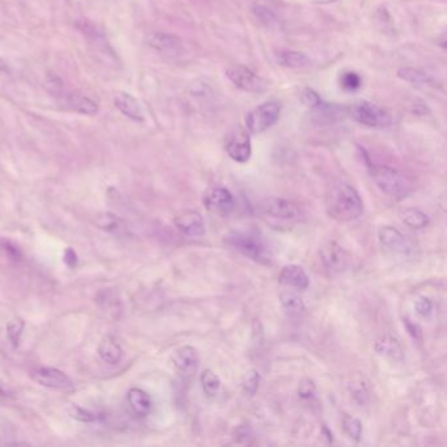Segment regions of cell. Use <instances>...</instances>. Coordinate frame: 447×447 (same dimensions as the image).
<instances>
[{"label":"cell","mask_w":447,"mask_h":447,"mask_svg":"<svg viewBox=\"0 0 447 447\" xmlns=\"http://www.w3.org/2000/svg\"><path fill=\"white\" fill-rule=\"evenodd\" d=\"M325 211L340 223L357 220L363 214V201L357 189L350 184L339 181L325 194Z\"/></svg>","instance_id":"6da1fadb"},{"label":"cell","mask_w":447,"mask_h":447,"mask_svg":"<svg viewBox=\"0 0 447 447\" xmlns=\"http://www.w3.org/2000/svg\"><path fill=\"white\" fill-rule=\"evenodd\" d=\"M370 174L385 196L395 201H402L412 192V183L404 173L389 165H370Z\"/></svg>","instance_id":"7a4b0ae2"},{"label":"cell","mask_w":447,"mask_h":447,"mask_svg":"<svg viewBox=\"0 0 447 447\" xmlns=\"http://www.w3.org/2000/svg\"><path fill=\"white\" fill-rule=\"evenodd\" d=\"M225 242L248 259L257 262L271 261L268 247L262 242L259 235L247 231H231L225 236Z\"/></svg>","instance_id":"3957f363"},{"label":"cell","mask_w":447,"mask_h":447,"mask_svg":"<svg viewBox=\"0 0 447 447\" xmlns=\"http://www.w3.org/2000/svg\"><path fill=\"white\" fill-rule=\"evenodd\" d=\"M349 113L356 122L371 129H385L392 124V117L389 112L371 101L356 102L349 109Z\"/></svg>","instance_id":"277c9868"},{"label":"cell","mask_w":447,"mask_h":447,"mask_svg":"<svg viewBox=\"0 0 447 447\" xmlns=\"http://www.w3.org/2000/svg\"><path fill=\"white\" fill-rule=\"evenodd\" d=\"M281 105L277 101H266L256 106L245 117V128L251 134H261L278 122Z\"/></svg>","instance_id":"5b68a950"},{"label":"cell","mask_w":447,"mask_h":447,"mask_svg":"<svg viewBox=\"0 0 447 447\" xmlns=\"http://www.w3.org/2000/svg\"><path fill=\"white\" fill-rule=\"evenodd\" d=\"M226 75L233 86L248 93H262L268 88V82L265 79L243 65L227 69Z\"/></svg>","instance_id":"8992f818"},{"label":"cell","mask_w":447,"mask_h":447,"mask_svg":"<svg viewBox=\"0 0 447 447\" xmlns=\"http://www.w3.org/2000/svg\"><path fill=\"white\" fill-rule=\"evenodd\" d=\"M261 211L269 218L281 222H297L301 219V209L297 203L285 198L271 197L260 203Z\"/></svg>","instance_id":"52a82bcc"},{"label":"cell","mask_w":447,"mask_h":447,"mask_svg":"<svg viewBox=\"0 0 447 447\" xmlns=\"http://www.w3.org/2000/svg\"><path fill=\"white\" fill-rule=\"evenodd\" d=\"M202 202L203 206L216 216H229L235 209V198L227 187H209L202 196Z\"/></svg>","instance_id":"ba28073f"},{"label":"cell","mask_w":447,"mask_h":447,"mask_svg":"<svg viewBox=\"0 0 447 447\" xmlns=\"http://www.w3.org/2000/svg\"><path fill=\"white\" fill-rule=\"evenodd\" d=\"M319 256L323 266L332 274L343 273L349 264L345 249L334 240H325L320 245Z\"/></svg>","instance_id":"9c48e42d"},{"label":"cell","mask_w":447,"mask_h":447,"mask_svg":"<svg viewBox=\"0 0 447 447\" xmlns=\"http://www.w3.org/2000/svg\"><path fill=\"white\" fill-rule=\"evenodd\" d=\"M30 378L46 389L66 391L73 387L71 379L54 367H36L30 371Z\"/></svg>","instance_id":"30bf717a"},{"label":"cell","mask_w":447,"mask_h":447,"mask_svg":"<svg viewBox=\"0 0 447 447\" xmlns=\"http://www.w3.org/2000/svg\"><path fill=\"white\" fill-rule=\"evenodd\" d=\"M173 223H174V227L183 236L192 238V239L201 238L206 232L203 216L201 213H198L196 210L181 211L180 214L174 216Z\"/></svg>","instance_id":"8fae6325"},{"label":"cell","mask_w":447,"mask_h":447,"mask_svg":"<svg viewBox=\"0 0 447 447\" xmlns=\"http://www.w3.org/2000/svg\"><path fill=\"white\" fill-rule=\"evenodd\" d=\"M226 151L233 161L244 164L252 157V144L248 131L235 130L230 134L226 142Z\"/></svg>","instance_id":"7c38bea8"},{"label":"cell","mask_w":447,"mask_h":447,"mask_svg":"<svg viewBox=\"0 0 447 447\" xmlns=\"http://www.w3.org/2000/svg\"><path fill=\"white\" fill-rule=\"evenodd\" d=\"M148 45L165 57H177L183 53L184 47L179 37L164 33V32H154L148 36Z\"/></svg>","instance_id":"4fadbf2b"},{"label":"cell","mask_w":447,"mask_h":447,"mask_svg":"<svg viewBox=\"0 0 447 447\" xmlns=\"http://www.w3.org/2000/svg\"><path fill=\"white\" fill-rule=\"evenodd\" d=\"M378 240L385 249L393 253H406L411 249L406 238L392 226H380L378 229Z\"/></svg>","instance_id":"5bb4252c"},{"label":"cell","mask_w":447,"mask_h":447,"mask_svg":"<svg viewBox=\"0 0 447 447\" xmlns=\"http://www.w3.org/2000/svg\"><path fill=\"white\" fill-rule=\"evenodd\" d=\"M171 363L180 374H193L198 363L197 350L190 345L180 346L173 352Z\"/></svg>","instance_id":"9a60e30c"},{"label":"cell","mask_w":447,"mask_h":447,"mask_svg":"<svg viewBox=\"0 0 447 447\" xmlns=\"http://www.w3.org/2000/svg\"><path fill=\"white\" fill-rule=\"evenodd\" d=\"M59 98L62 99L63 105L67 109L79 115H93L99 111V105L95 101L79 92H66L65 89V92Z\"/></svg>","instance_id":"2e32d148"},{"label":"cell","mask_w":447,"mask_h":447,"mask_svg":"<svg viewBox=\"0 0 447 447\" xmlns=\"http://www.w3.org/2000/svg\"><path fill=\"white\" fill-rule=\"evenodd\" d=\"M278 281L281 285L297 290H307L310 286V277L306 273L301 265H286L282 268L278 275Z\"/></svg>","instance_id":"e0dca14e"},{"label":"cell","mask_w":447,"mask_h":447,"mask_svg":"<svg viewBox=\"0 0 447 447\" xmlns=\"http://www.w3.org/2000/svg\"><path fill=\"white\" fill-rule=\"evenodd\" d=\"M347 109L340 106V105H331L327 102H321L315 108H312V121L317 122V125H330L337 121L344 119L347 115Z\"/></svg>","instance_id":"ac0fdd59"},{"label":"cell","mask_w":447,"mask_h":447,"mask_svg":"<svg viewBox=\"0 0 447 447\" xmlns=\"http://www.w3.org/2000/svg\"><path fill=\"white\" fill-rule=\"evenodd\" d=\"M115 108L135 122H144V115L138 100L126 92H119L115 98Z\"/></svg>","instance_id":"d6986e66"},{"label":"cell","mask_w":447,"mask_h":447,"mask_svg":"<svg viewBox=\"0 0 447 447\" xmlns=\"http://www.w3.org/2000/svg\"><path fill=\"white\" fill-rule=\"evenodd\" d=\"M375 352L387 360L403 362L404 352L402 344L392 336L385 334L375 343Z\"/></svg>","instance_id":"ffe728a7"},{"label":"cell","mask_w":447,"mask_h":447,"mask_svg":"<svg viewBox=\"0 0 447 447\" xmlns=\"http://www.w3.org/2000/svg\"><path fill=\"white\" fill-rule=\"evenodd\" d=\"M96 302L100 306L101 310L106 312L109 317H118L122 311V303L118 293L115 288L101 290L96 297Z\"/></svg>","instance_id":"44dd1931"},{"label":"cell","mask_w":447,"mask_h":447,"mask_svg":"<svg viewBox=\"0 0 447 447\" xmlns=\"http://www.w3.org/2000/svg\"><path fill=\"white\" fill-rule=\"evenodd\" d=\"M98 352H99L101 360L109 365L119 363L124 357L122 347L112 336H106L101 340Z\"/></svg>","instance_id":"7402d4cb"},{"label":"cell","mask_w":447,"mask_h":447,"mask_svg":"<svg viewBox=\"0 0 447 447\" xmlns=\"http://www.w3.org/2000/svg\"><path fill=\"white\" fill-rule=\"evenodd\" d=\"M128 402L130 408L137 416L144 417L151 412L152 402L150 395L141 389H131L128 392Z\"/></svg>","instance_id":"603a6c76"},{"label":"cell","mask_w":447,"mask_h":447,"mask_svg":"<svg viewBox=\"0 0 447 447\" xmlns=\"http://www.w3.org/2000/svg\"><path fill=\"white\" fill-rule=\"evenodd\" d=\"M402 219L406 226H409L411 229H416V230L425 229L431 223V219L428 214L417 207L404 209L402 211Z\"/></svg>","instance_id":"cb8c5ba5"},{"label":"cell","mask_w":447,"mask_h":447,"mask_svg":"<svg viewBox=\"0 0 447 447\" xmlns=\"http://www.w3.org/2000/svg\"><path fill=\"white\" fill-rule=\"evenodd\" d=\"M93 223L98 229L111 233H119L125 227L122 219L112 213H99L95 216Z\"/></svg>","instance_id":"d4e9b609"},{"label":"cell","mask_w":447,"mask_h":447,"mask_svg":"<svg viewBox=\"0 0 447 447\" xmlns=\"http://www.w3.org/2000/svg\"><path fill=\"white\" fill-rule=\"evenodd\" d=\"M277 62L288 69H301L310 63V59L303 54L301 51H294V50H285L278 53L277 56Z\"/></svg>","instance_id":"484cf974"},{"label":"cell","mask_w":447,"mask_h":447,"mask_svg":"<svg viewBox=\"0 0 447 447\" xmlns=\"http://www.w3.org/2000/svg\"><path fill=\"white\" fill-rule=\"evenodd\" d=\"M279 302L290 314H302L306 311V304L302 298L291 291H284L279 295Z\"/></svg>","instance_id":"4316f807"},{"label":"cell","mask_w":447,"mask_h":447,"mask_svg":"<svg viewBox=\"0 0 447 447\" xmlns=\"http://www.w3.org/2000/svg\"><path fill=\"white\" fill-rule=\"evenodd\" d=\"M201 385L203 392L210 398L218 395L220 386H222L219 376L210 369H206L202 371Z\"/></svg>","instance_id":"83f0119b"},{"label":"cell","mask_w":447,"mask_h":447,"mask_svg":"<svg viewBox=\"0 0 447 447\" xmlns=\"http://www.w3.org/2000/svg\"><path fill=\"white\" fill-rule=\"evenodd\" d=\"M398 75L400 79H403L408 83L412 84H422V86H429L432 84L433 79L426 75L425 72L420 71V70H415V69H409V67H403L398 71Z\"/></svg>","instance_id":"f1b7e54d"},{"label":"cell","mask_w":447,"mask_h":447,"mask_svg":"<svg viewBox=\"0 0 447 447\" xmlns=\"http://www.w3.org/2000/svg\"><path fill=\"white\" fill-rule=\"evenodd\" d=\"M67 415L72 418L76 420L79 422H86V424H91V422H96L98 420H100V416L89 409H86L78 404H69L67 406Z\"/></svg>","instance_id":"f546056e"},{"label":"cell","mask_w":447,"mask_h":447,"mask_svg":"<svg viewBox=\"0 0 447 447\" xmlns=\"http://www.w3.org/2000/svg\"><path fill=\"white\" fill-rule=\"evenodd\" d=\"M343 429L347 434L349 438H352V439H354L357 442L360 441L362 433H363V426H362V422H360V420L350 416L347 413H345L344 417H343Z\"/></svg>","instance_id":"4dcf8cb0"},{"label":"cell","mask_w":447,"mask_h":447,"mask_svg":"<svg viewBox=\"0 0 447 447\" xmlns=\"http://www.w3.org/2000/svg\"><path fill=\"white\" fill-rule=\"evenodd\" d=\"M24 320L21 317H14L8 324H7V337L10 340V343L17 347L20 344L21 336H23V331H24Z\"/></svg>","instance_id":"1f68e13d"},{"label":"cell","mask_w":447,"mask_h":447,"mask_svg":"<svg viewBox=\"0 0 447 447\" xmlns=\"http://www.w3.org/2000/svg\"><path fill=\"white\" fill-rule=\"evenodd\" d=\"M260 382H261V376H260L257 370L252 369V370L247 371L244 378H243V383H242L243 391L249 396L256 395V392L259 391Z\"/></svg>","instance_id":"d6a6232c"},{"label":"cell","mask_w":447,"mask_h":447,"mask_svg":"<svg viewBox=\"0 0 447 447\" xmlns=\"http://www.w3.org/2000/svg\"><path fill=\"white\" fill-rule=\"evenodd\" d=\"M341 87L345 89V91H349V92H354L357 89H360V84H362V79H360V75L357 72L347 71L344 72L341 75Z\"/></svg>","instance_id":"836d02e7"},{"label":"cell","mask_w":447,"mask_h":447,"mask_svg":"<svg viewBox=\"0 0 447 447\" xmlns=\"http://www.w3.org/2000/svg\"><path fill=\"white\" fill-rule=\"evenodd\" d=\"M317 393V385L314 380L308 379V378H304L301 382H299V386H298V395L299 398L303 399V400H310L315 396Z\"/></svg>","instance_id":"e575fe53"},{"label":"cell","mask_w":447,"mask_h":447,"mask_svg":"<svg viewBox=\"0 0 447 447\" xmlns=\"http://www.w3.org/2000/svg\"><path fill=\"white\" fill-rule=\"evenodd\" d=\"M45 88L54 95L56 98H59L65 92V86L63 82L58 78L57 75H49L45 80Z\"/></svg>","instance_id":"d590c367"},{"label":"cell","mask_w":447,"mask_h":447,"mask_svg":"<svg viewBox=\"0 0 447 447\" xmlns=\"http://www.w3.org/2000/svg\"><path fill=\"white\" fill-rule=\"evenodd\" d=\"M433 307H434V304L426 297H421V298L416 299V302H415V310L421 317H429L433 312Z\"/></svg>","instance_id":"8d00e7d4"},{"label":"cell","mask_w":447,"mask_h":447,"mask_svg":"<svg viewBox=\"0 0 447 447\" xmlns=\"http://www.w3.org/2000/svg\"><path fill=\"white\" fill-rule=\"evenodd\" d=\"M253 14L257 17V20H260L261 23L264 24H272L275 21V16H274L273 12L271 10H268L265 5H255L253 7Z\"/></svg>","instance_id":"74e56055"},{"label":"cell","mask_w":447,"mask_h":447,"mask_svg":"<svg viewBox=\"0 0 447 447\" xmlns=\"http://www.w3.org/2000/svg\"><path fill=\"white\" fill-rule=\"evenodd\" d=\"M301 99H302L303 104H306L308 108H315L319 104H321L323 100L321 98L317 95V92L311 88H304L302 91V95H301Z\"/></svg>","instance_id":"f35d334b"},{"label":"cell","mask_w":447,"mask_h":447,"mask_svg":"<svg viewBox=\"0 0 447 447\" xmlns=\"http://www.w3.org/2000/svg\"><path fill=\"white\" fill-rule=\"evenodd\" d=\"M0 248H3L11 259H21V253H20V251H19V249H17L11 242H8V240H0Z\"/></svg>","instance_id":"ab89813d"},{"label":"cell","mask_w":447,"mask_h":447,"mask_svg":"<svg viewBox=\"0 0 447 447\" xmlns=\"http://www.w3.org/2000/svg\"><path fill=\"white\" fill-rule=\"evenodd\" d=\"M63 261L69 268H75L78 264V255L72 248H67L63 253Z\"/></svg>","instance_id":"60d3db41"},{"label":"cell","mask_w":447,"mask_h":447,"mask_svg":"<svg viewBox=\"0 0 447 447\" xmlns=\"http://www.w3.org/2000/svg\"><path fill=\"white\" fill-rule=\"evenodd\" d=\"M406 327H408V331L409 333L413 336V337H417L418 333H420V330L417 328V325L412 324V323H406Z\"/></svg>","instance_id":"b9f144b4"},{"label":"cell","mask_w":447,"mask_h":447,"mask_svg":"<svg viewBox=\"0 0 447 447\" xmlns=\"http://www.w3.org/2000/svg\"><path fill=\"white\" fill-rule=\"evenodd\" d=\"M0 72H10V66H8V63L3 59V58L0 57Z\"/></svg>","instance_id":"7bdbcfd3"},{"label":"cell","mask_w":447,"mask_h":447,"mask_svg":"<svg viewBox=\"0 0 447 447\" xmlns=\"http://www.w3.org/2000/svg\"><path fill=\"white\" fill-rule=\"evenodd\" d=\"M0 396H7V391L4 389L1 383H0Z\"/></svg>","instance_id":"ee69618b"},{"label":"cell","mask_w":447,"mask_h":447,"mask_svg":"<svg viewBox=\"0 0 447 447\" xmlns=\"http://www.w3.org/2000/svg\"><path fill=\"white\" fill-rule=\"evenodd\" d=\"M317 3H334L336 0H315Z\"/></svg>","instance_id":"f6af8a7d"}]
</instances>
